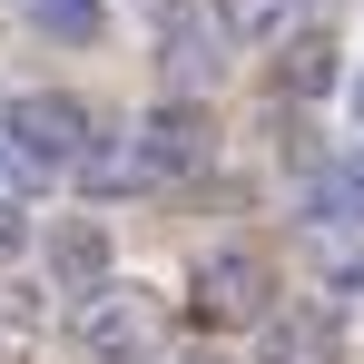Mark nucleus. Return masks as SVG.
Masks as SVG:
<instances>
[{
    "label": "nucleus",
    "instance_id": "obj_11",
    "mask_svg": "<svg viewBox=\"0 0 364 364\" xmlns=\"http://www.w3.org/2000/svg\"><path fill=\"white\" fill-rule=\"evenodd\" d=\"M217 40H227L217 10H178V20H168V69H178V79H217Z\"/></svg>",
    "mask_w": 364,
    "mask_h": 364
},
{
    "label": "nucleus",
    "instance_id": "obj_2",
    "mask_svg": "<svg viewBox=\"0 0 364 364\" xmlns=\"http://www.w3.org/2000/svg\"><path fill=\"white\" fill-rule=\"evenodd\" d=\"M0 128H10V148L40 158V168H79V158H89V109H79L69 89H20Z\"/></svg>",
    "mask_w": 364,
    "mask_h": 364
},
{
    "label": "nucleus",
    "instance_id": "obj_3",
    "mask_svg": "<svg viewBox=\"0 0 364 364\" xmlns=\"http://www.w3.org/2000/svg\"><path fill=\"white\" fill-rule=\"evenodd\" d=\"M158 335H168V315H158V296H138V286H119V296H99L79 315V345L99 364H158Z\"/></svg>",
    "mask_w": 364,
    "mask_h": 364
},
{
    "label": "nucleus",
    "instance_id": "obj_10",
    "mask_svg": "<svg viewBox=\"0 0 364 364\" xmlns=\"http://www.w3.org/2000/svg\"><path fill=\"white\" fill-rule=\"evenodd\" d=\"M10 10H20L40 40H60V50H89V40L109 30V10H99V0H10Z\"/></svg>",
    "mask_w": 364,
    "mask_h": 364
},
{
    "label": "nucleus",
    "instance_id": "obj_4",
    "mask_svg": "<svg viewBox=\"0 0 364 364\" xmlns=\"http://www.w3.org/2000/svg\"><path fill=\"white\" fill-rule=\"evenodd\" d=\"M266 256L256 246H217L197 266V325H266Z\"/></svg>",
    "mask_w": 364,
    "mask_h": 364
},
{
    "label": "nucleus",
    "instance_id": "obj_1",
    "mask_svg": "<svg viewBox=\"0 0 364 364\" xmlns=\"http://www.w3.org/2000/svg\"><path fill=\"white\" fill-rule=\"evenodd\" d=\"M128 148H138V178L148 187H187V178H207V158H217V119L168 99V109H148L128 128Z\"/></svg>",
    "mask_w": 364,
    "mask_h": 364
},
{
    "label": "nucleus",
    "instance_id": "obj_14",
    "mask_svg": "<svg viewBox=\"0 0 364 364\" xmlns=\"http://www.w3.org/2000/svg\"><path fill=\"white\" fill-rule=\"evenodd\" d=\"M345 109H355V128H364V60L345 69Z\"/></svg>",
    "mask_w": 364,
    "mask_h": 364
},
{
    "label": "nucleus",
    "instance_id": "obj_16",
    "mask_svg": "<svg viewBox=\"0 0 364 364\" xmlns=\"http://www.w3.org/2000/svg\"><path fill=\"white\" fill-rule=\"evenodd\" d=\"M178 364H227V355H178Z\"/></svg>",
    "mask_w": 364,
    "mask_h": 364
},
{
    "label": "nucleus",
    "instance_id": "obj_7",
    "mask_svg": "<svg viewBox=\"0 0 364 364\" xmlns=\"http://www.w3.org/2000/svg\"><path fill=\"white\" fill-rule=\"evenodd\" d=\"M305 266L325 276V296H364V227L305 217Z\"/></svg>",
    "mask_w": 364,
    "mask_h": 364
},
{
    "label": "nucleus",
    "instance_id": "obj_6",
    "mask_svg": "<svg viewBox=\"0 0 364 364\" xmlns=\"http://www.w3.org/2000/svg\"><path fill=\"white\" fill-rule=\"evenodd\" d=\"M50 286H60V296H99V286H109V237H99L89 217L50 227Z\"/></svg>",
    "mask_w": 364,
    "mask_h": 364
},
{
    "label": "nucleus",
    "instance_id": "obj_12",
    "mask_svg": "<svg viewBox=\"0 0 364 364\" xmlns=\"http://www.w3.org/2000/svg\"><path fill=\"white\" fill-rule=\"evenodd\" d=\"M217 20H227L237 40H266V30L286 20V0H217Z\"/></svg>",
    "mask_w": 364,
    "mask_h": 364
},
{
    "label": "nucleus",
    "instance_id": "obj_5",
    "mask_svg": "<svg viewBox=\"0 0 364 364\" xmlns=\"http://www.w3.org/2000/svg\"><path fill=\"white\" fill-rule=\"evenodd\" d=\"M266 364H345L335 305H266Z\"/></svg>",
    "mask_w": 364,
    "mask_h": 364
},
{
    "label": "nucleus",
    "instance_id": "obj_15",
    "mask_svg": "<svg viewBox=\"0 0 364 364\" xmlns=\"http://www.w3.org/2000/svg\"><path fill=\"white\" fill-rule=\"evenodd\" d=\"M10 158H20V148H10V138H0V178H10Z\"/></svg>",
    "mask_w": 364,
    "mask_h": 364
},
{
    "label": "nucleus",
    "instance_id": "obj_9",
    "mask_svg": "<svg viewBox=\"0 0 364 364\" xmlns=\"http://www.w3.org/2000/svg\"><path fill=\"white\" fill-rule=\"evenodd\" d=\"M276 79H286L296 99H325V89L345 79V60H335V40H325V30H296V40L276 50Z\"/></svg>",
    "mask_w": 364,
    "mask_h": 364
},
{
    "label": "nucleus",
    "instance_id": "obj_8",
    "mask_svg": "<svg viewBox=\"0 0 364 364\" xmlns=\"http://www.w3.org/2000/svg\"><path fill=\"white\" fill-rule=\"evenodd\" d=\"M305 217H335V227H364V148L325 158L315 187H305Z\"/></svg>",
    "mask_w": 364,
    "mask_h": 364
},
{
    "label": "nucleus",
    "instance_id": "obj_13",
    "mask_svg": "<svg viewBox=\"0 0 364 364\" xmlns=\"http://www.w3.org/2000/svg\"><path fill=\"white\" fill-rule=\"evenodd\" d=\"M10 256H30V217H20V207H0V266H10Z\"/></svg>",
    "mask_w": 364,
    "mask_h": 364
}]
</instances>
